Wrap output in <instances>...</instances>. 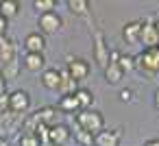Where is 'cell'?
Instances as JSON below:
<instances>
[{
	"label": "cell",
	"mask_w": 159,
	"mask_h": 146,
	"mask_svg": "<svg viewBox=\"0 0 159 146\" xmlns=\"http://www.w3.org/2000/svg\"><path fill=\"white\" fill-rule=\"evenodd\" d=\"M74 124L81 126L83 131L96 135V133H100V131L105 129V118H102L100 111H94V109H89V111H79V113L74 116Z\"/></svg>",
	"instance_id": "1"
},
{
	"label": "cell",
	"mask_w": 159,
	"mask_h": 146,
	"mask_svg": "<svg viewBox=\"0 0 159 146\" xmlns=\"http://www.w3.org/2000/svg\"><path fill=\"white\" fill-rule=\"evenodd\" d=\"M66 61H68V63H66V70H68V74H70L76 83H81V81H85V79L89 76V72H92L89 61H85V59H81V57H68Z\"/></svg>",
	"instance_id": "2"
},
{
	"label": "cell",
	"mask_w": 159,
	"mask_h": 146,
	"mask_svg": "<svg viewBox=\"0 0 159 146\" xmlns=\"http://www.w3.org/2000/svg\"><path fill=\"white\" fill-rule=\"evenodd\" d=\"M31 109V94L26 89H16L9 94V111L16 116H24Z\"/></svg>",
	"instance_id": "3"
},
{
	"label": "cell",
	"mask_w": 159,
	"mask_h": 146,
	"mask_svg": "<svg viewBox=\"0 0 159 146\" xmlns=\"http://www.w3.org/2000/svg\"><path fill=\"white\" fill-rule=\"evenodd\" d=\"M135 68L142 70L144 74H157L159 72V59H157V52L155 48L152 50H142L137 57H135Z\"/></svg>",
	"instance_id": "4"
},
{
	"label": "cell",
	"mask_w": 159,
	"mask_h": 146,
	"mask_svg": "<svg viewBox=\"0 0 159 146\" xmlns=\"http://www.w3.org/2000/svg\"><path fill=\"white\" fill-rule=\"evenodd\" d=\"M37 26H39L42 35H52V33H57L63 26V20L59 18L57 11H50V13H42L37 18Z\"/></svg>",
	"instance_id": "5"
},
{
	"label": "cell",
	"mask_w": 159,
	"mask_h": 146,
	"mask_svg": "<svg viewBox=\"0 0 159 146\" xmlns=\"http://www.w3.org/2000/svg\"><path fill=\"white\" fill-rule=\"evenodd\" d=\"M94 61L98 66H102V68L109 63V46L105 42V33L102 31L94 33Z\"/></svg>",
	"instance_id": "6"
},
{
	"label": "cell",
	"mask_w": 159,
	"mask_h": 146,
	"mask_svg": "<svg viewBox=\"0 0 159 146\" xmlns=\"http://www.w3.org/2000/svg\"><path fill=\"white\" fill-rule=\"evenodd\" d=\"M139 44H144V50L159 48V33H157L152 22H144L142 33H139Z\"/></svg>",
	"instance_id": "7"
},
{
	"label": "cell",
	"mask_w": 159,
	"mask_h": 146,
	"mask_svg": "<svg viewBox=\"0 0 159 146\" xmlns=\"http://www.w3.org/2000/svg\"><path fill=\"white\" fill-rule=\"evenodd\" d=\"M122 131L120 129H102L94 135V146H120Z\"/></svg>",
	"instance_id": "8"
},
{
	"label": "cell",
	"mask_w": 159,
	"mask_h": 146,
	"mask_svg": "<svg viewBox=\"0 0 159 146\" xmlns=\"http://www.w3.org/2000/svg\"><path fill=\"white\" fill-rule=\"evenodd\" d=\"M72 137V131L66 126V124H55L48 129V142L50 146H66Z\"/></svg>",
	"instance_id": "9"
},
{
	"label": "cell",
	"mask_w": 159,
	"mask_h": 146,
	"mask_svg": "<svg viewBox=\"0 0 159 146\" xmlns=\"http://www.w3.org/2000/svg\"><path fill=\"white\" fill-rule=\"evenodd\" d=\"M44 48H46V37L37 31V33H29L24 37V50L31 52V55H44Z\"/></svg>",
	"instance_id": "10"
},
{
	"label": "cell",
	"mask_w": 159,
	"mask_h": 146,
	"mask_svg": "<svg viewBox=\"0 0 159 146\" xmlns=\"http://www.w3.org/2000/svg\"><path fill=\"white\" fill-rule=\"evenodd\" d=\"M142 26L144 22L142 20H133V22H126L122 26V39L126 44H139V33H142Z\"/></svg>",
	"instance_id": "11"
},
{
	"label": "cell",
	"mask_w": 159,
	"mask_h": 146,
	"mask_svg": "<svg viewBox=\"0 0 159 146\" xmlns=\"http://www.w3.org/2000/svg\"><path fill=\"white\" fill-rule=\"evenodd\" d=\"M42 85L46 87V89H50V92H59V83H61V74H59V70L57 68H46L44 72H42Z\"/></svg>",
	"instance_id": "12"
},
{
	"label": "cell",
	"mask_w": 159,
	"mask_h": 146,
	"mask_svg": "<svg viewBox=\"0 0 159 146\" xmlns=\"http://www.w3.org/2000/svg\"><path fill=\"white\" fill-rule=\"evenodd\" d=\"M16 57H18L16 42L11 37H0V63H7V61H11Z\"/></svg>",
	"instance_id": "13"
},
{
	"label": "cell",
	"mask_w": 159,
	"mask_h": 146,
	"mask_svg": "<svg viewBox=\"0 0 159 146\" xmlns=\"http://www.w3.org/2000/svg\"><path fill=\"white\" fill-rule=\"evenodd\" d=\"M35 118H37V122L44 124V126H55V124H57V107L46 105V107H42V109L35 111Z\"/></svg>",
	"instance_id": "14"
},
{
	"label": "cell",
	"mask_w": 159,
	"mask_h": 146,
	"mask_svg": "<svg viewBox=\"0 0 159 146\" xmlns=\"http://www.w3.org/2000/svg\"><path fill=\"white\" fill-rule=\"evenodd\" d=\"M22 66L29 72H44L46 59H44V55H31V52H26L24 59H22Z\"/></svg>",
	"instance_id": "15"
},
{
	"label": "cell",
	"mask_w": 159,
	"mask_h": 146,
	"mask_svg": "<svg viewBox=\"0 0 159 146\" xmlns=\"http://www.w3.org/2000/svg\"><path fill=\"white\" fill-rule=\"evenodd\" d=\"M59 74H61V83H59V92H61V96H72L76 89H79V83L68 74V70L63 68V70H59Z\"/></svg>",
	"instance_id": "16"
},
{
	"label": "cell",
	"mask_w": 159,
	"mask_h": 146,
	"mask_svg": "<svg viewBox=\"0 0 159 146\" xmlns=\"http://www.w3.org/2000/svg\"><path fill=\"white\" fill-rule=\"evenodd\" d=\"M57 111L68 113V116H76V113L81 111V107H79V103H76L74 94H72V96H61V98H59V103H57Z\"/></svg>",
	"instance_id": "17"
},
{
	"label": "cell",
	"mask_w": 159,
	"mask_h": 146,
	"mask_svg": "<svg viewBox=\"0 0 159 146\" xmlns=\"http://www.w3.org/2000/svg\"><path fill=\"white\" fill-rule=\"evenodd\" d=\"M20 68H22V61L16 57V59H11V61H7V63H2V70H0V76H2L7 83L9 81H13V79H18V74H20Z\"/></svg>",
	"instance_id": "18"
},
{
	"label": "cell",
	"mask_w": 159,
	"mask_h": 146,
	"mask_svg": "<svg viewBox=\"0 0 159 146\" xmlns=\"http://www.w3.org/2000/svg\"><path fill=\"white\" fill-rule=\"evenodd\" d=\"M74 98H76L81 111H89L92 105H94V94H92L89 89H85V87H79V89L74 92Z\"/></svg>",
	"instance_id": "19"
},
{
	"label": "cell",
	"mask_w": 159,
	"mask_h": 146,
	"mask_svg": "<svg viewBox=\"0 0 159 146\" xmlns=\"http://www.w3.org/2000/svg\"><path fill=\"white\" fill-rule=\"evenodd\" d=\"M102 70H105V81H107L109 85H118V83L122 81V76H124V72L118 68V63H111V61H109Z\"/></svg>",
	"instance_id": "20"
},
{
	"label": "cell",
	"mask_w": 159,
	"mask_h": 146,
	"mask_svg": "<svg viewBox=\"0 0 159 146\" xmlns=\"http://www.w3.org/2000/svg\"><path fill=\"white\" fill-rule=\"evenodd\" d=\"M20 13V2L18 0H2L0 2V16H2L5 20H11Z\"/></svg>",
	"instance_id": "21"
},
{
	"label": "cell",
	"mask_w": 159,
	"mask_h": 146,
	"mask_svg": "<svg viewBox=\"0 0 159 146\" xmlns=\"http://www.w3.org/2000/svg\"><path fill=\"white\" fill-rule=\"evenodd\" d=\"M68 9H70V13L76 16V18H87V13H89V2H87V0H68Z\"/></svg>",
	"instance_id": "22"
},
{
	"label": "cell",
	"mask_w": 159,
	"mask_h": 146,
	"mask_svg": "<svg viewBox=\"0 0 159 146\" xmlns=\"http://www.w3.org/2000/svg\"><path fill=\"white\" fill-rule=\"evenodd\" d=\"M74 142L79 144V146H94V135L92 133H87V131H83L81 126H76L74 124Z\"/></svg>",
	"instance_id": "23"
},
{
	"label": "cell",
	"mask_w": 159,
	"mask_h": 146,
	"mask_svg": "<svg viewBox=\"0 0 159 146\" xmlns=\"http://www.w3.org/2000/svg\"><path fill=\"white\" fill-rule=\"evenodd\" d=\"M55 7H57L55 0H33V9H37L39 16H42V13H50V11H55Z\"/></svg>",
	"instance_id": "24"
},
{
	"label": "cell",
	"mask_w": 159,
	"mask_h": 146,
	"mask_svg": "<svg viewBox=\"0 0 159 146\" xmlns=\"http://www.w3.org/2000/svg\"><path fill=\"white\" fill-rule=\"evenodd\" d=\"M118 68H120L122 72H131V70H135V57H131V55H120V59H118Z\"/></svg>",
	"instance_id": "25"
},
{
	"label": "cell",
	"mask_w": 159,
	"mask_h": 146,
	"mask_svg": "<svg viewBox=\"0 0 159 146\" xmlns=\"http://www.w3.org/2000/svg\"><path fill=\"white\" fill-rule=\"evenodd\" d=\"M20 146H42V142L35 133H22L20 135Z\"/></svg>",
	"instance_id": "26"
},
{
	"label": "cell",
	"mask_w": 159,
	"mask_h": 146,
	"mask_svg": "<svg viewBox=\"0 0 159 146\" xmlns=\"http://www.w3.org/2000/svg\"><path fill=\"white\" fill-rule=\"evenodd\" d=\"M9 113V94L7 96H0V116Z\"/></svg>",
	"instance_id": "27"
},
{
	"label": "cell",
	"mask_w": 159,
	"mask_h": 146,
	"mask_svg": "<svg viewBox=\"0 0 159 146\" xmlns=\"http://www.w3.org/2000/svg\"><path fill=\"white\" fill-rule=\"evenodd\" d=\"M120 100H122V103H131V100H133V92H131V89H122V92H120Z\"/></svg>",
	"instance_id": "28"
},
{
	"label": "cell",
	"mask_w": 159,
	"mask_h": 146,
	"mask_svg": "<svg viewBox=\"0 0 159 146\" xmlns=\"http://www.w3.org/2000/svg\"><path fill=\"white\" fill-rule=\"evenodd\" d=\"M7 26H9V20L0 16V37H7Z\"/></svg>",
	"instance_id": "29"
},
{
	"label": "cell",
	"mask_w": 159,
	"mask_h": 146,
	"mask_svg": "<svg viewBox=\"0 0 159 146\" xmlns=\"http://www.w3.org/2000/svg\"><path fill=\"white\" fill-rule=\"evenodd\" d=\"M0 96H7V81L0 76Z\"/></svg>",
	"instance_id": "30"
},
{
	"label": "cell",
	"mask_w": 159,
	"mask_h": 146,
	"mask_svg": "<svg viewBox=\"0 0 159 146\" xmlns=\"http://www.w3.org/2000/svg\"><path fill=\"white\" fill-rule=\"evenodd\" d=\"M152 105H155V109L159 111V87L155 89V96H152Z\"/></svg>",
	"instance_id": "31"
},
{
	"label": "cell",
	"mask_w": 159,
	"mask_h": 146,
	"mask_svg": "<svg viewBox=\"0 0 159 146\" xmlns=\"http://www.w3.org/2000/svg\"><path fill=\"white\" fill-rule=\"evenodd\" d=\"M144 146H159V137H152V139L144 142Z\"/></svg>",
	"instance_id": "32"
},
{
	"label": "cell",
	"mask_w": 159,
	"mask_h": 146,
	"mask_svg": "<svg viewBox=\"0 0 159 146\" xmlns=\"http://www.w3.org/2000/svg\"><path fill=\"white\" fill-rule=\"evenodd\" d=\"M152 24H155V29H157V33H159V18H157V20L152 22Z\"/></svg>",
	"instance_id": "33"
},
{
	"label": "cell",
	"mask_w": 159,
	"mask_h": 146,
	"mask_svg": "<svg viewBox=\"0 0 159 146\" xmlns=\"http://www.w3.org/2000/svg\"><path fill=\"white\" fill-rule=\"evenodd\" d=\"M0 146H7V139L5 137H0Z\"/></svg>",
	"instance_id": "34"
},
{
	"label": "cell",
	"mask_w": 159,
	"mask_h": 146,
	"mask_svg": "<svg viewBox=\"0 0 159 146\" xmlns=\"http://www.w3.org/2000/svg\"><path fill=\"white\" fill-rule=\"evenodd\" d=\"M155 52H157V59H159V48H155Z\"/></svg>",
	"instance_id": "35"
}]
</instances>
